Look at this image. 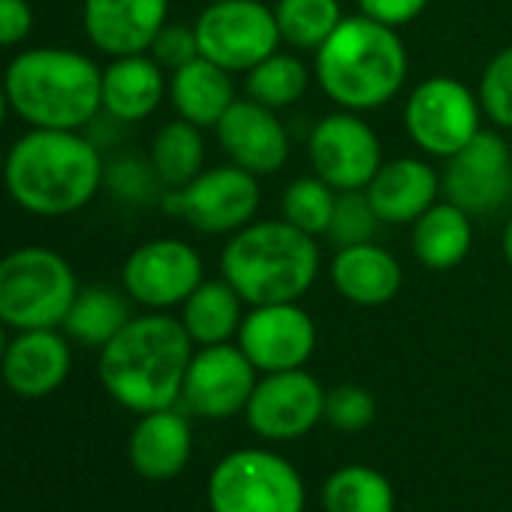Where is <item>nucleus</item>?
<instances>
[{
  "label": "nucleus",
  "instance_id": "37",
  "mask_svg": "<svg viewBox=\"0 0 512 512\" xmlns=\"http://www.w3.org/2000/svg\"><path fill=\"white\" fill-rule=\"evenodd\" d=\"M148 55H151L166 73L181 70L184 64H190V61L199 58L196 28H193V25H184V22H166L163 31L154 37Z\"/></svg>",
  "mask_w": 512,
  "mask_h": 512
},
{
  "label": "nucleus",
  "instance_id": "27",
  "mask_svg": "<svg viewBox=\"0 0 512 512\" xmlns=\"http://www.w3.org/2000/svg\"><path fill=\"white\" fill-rule=\"evenodd\" d=\"M130 302L133 299L124 290H115L109 284L79 287L61 329L70 341L103 350L133 320Z\"/></svg>",
  "mask_w": 512,
  "mask_h": 512
},
{
  "label": "nucleus",
  "instance_id": "26",
  "mask_svg": "<svg viewBox=\"0 0 512 512\" xmlns=\"http://www.w3.org/2000/svg\"><path fill=\"white\" fill-rule=\"evenodd\" d=\"M244 299L232 290L226 278L202 281L181 305V326L196 347L235 341L244 320Z\"/></svg>",
  "mask_w": 512,
  "mask_h": 512
},
{
  "label": "nucleus",
  "instance_id": "7",
  "mask_svg": "<svg viewBox=\"0 0 512 512\" xmlns=\"http://www.w3.org/2000/svg\"><path fill=\"white\" fill-rule=\"evenodd\" d=\"M211 512H305L308 491L293 461L272 449H235L208 476Z\"/></svg>",
  "mask_w": 512,
  "mask_h": 512
},
{
  "label": "nucleus",
  "instance_id": "30",
  "mask_svg": "<svg viewBox=\"0 0 512 512\" xmlns=\"http://www.w3.org/2000/svg\"><path fill=\"white\" fill-rule=\"evenodd\" d=\"M326 512H395L392 482L368 464L338 467L323 485Z\"/></svg>",
  "mask_w": 512,
  "mask_h": 512
},
{
  "label": "nucleus",
  "instance_id": "12",
  "mask_svg": "<svg viewBox=\"0 0 512 512\" xmlns=\"http://www.w3.org/2000/svg\"><path fill=\"white\" fill-rule=\"evenodd\" d=\"M308 160L314 175H320L338 193L365 190L383 166V145L359 112L335 109L311 127Z\"/></svg>",
  "mask_w": 512,
  "mask_h": 512
},
{
  "label": "nucleus",
  "instance_id": "29",
  "mask_svg": "<svg viewBox=\"0 0 512 512\" xmlns=\"http://www.w3.org/2000/svg\"><path fill=\"white\" fill-rule=\"evenodd\" d=\"M311 88V70L296 52H275L244 73V94L275 112L296 106Z\"/></svg>",
  "mask_w": 512,
  "mask_h": 512
},
{
  "label": "nucleus",
  "instance_id": "19",
  "mask_svg": "<svg viewBox=\"0 0 512 512\" xmlns=\"http://www.w3.org/2000/svg\"><path fill=\"white\" fill-rule=\"evenodd\" d=\"M73 368L70 338L58 329L19 332L0 359V377L22 398H46L58 392Z\"/></svg>",
  "mask_w": 512,
  "mask_h": 512
},
{
  "label": "nucleus",
  "instance_id": "38",
  "mask_svg": "<svg viewBox=\"0 0 512 512\" xmlns=\"http://www.w3.org/2000/svg\"><path fill=\"white\" fill-rule=\"evenodd\" d=\"M431 0H356V10L386 28H404L410 22H416Z\"/></svg>",
  "mask_w": 512,
  "mask_h": 512
},
{
  "label": "nucleus",
  "instance_id": "25",
  "mask_svg": "<svg viewBox=\"0 0 512 512\" xmlns=\"http://www.w3.org/2000/svg\"><path fill=\"white\" fill-rule=\"evenodd\" d=\"M410 229L413 256L428 272H452L473 250V217L449 199H437Z\"/></svg>",
  "mask_w": 512,
  "mask_h": 512
},
{
  "label": "nucleus",
  "instance_id": "43",
  "mask_svg": "<svg viewBox=\"0 0 512 512\" xmlns=\"http://www.w3.org/2000/svg\"><path fill=\"white\" fill-rule=\"evenodd\" d=\"M4 166H7V154L0 151V178H4Z\"/></svg>",
  "mask_w": 512,
  "mask_h": 512
},
{
  "label": "nucleus",
  "instance_id": "40",
  "mask_svg": "<svg viewBox=\"0 0 512 512\" xmlns=\"http://www.w3.org/2000/svg\"><path fill=\"white\" fill-rule=\"evenodd\" d=\"M500 247H503V260H506V263H509V269H512V214H509V220H506V226H503Z\"/></svg>",
  "mask_w": 512,
  "mask_h": 512
},
{
  "label": "nucleus",
  "instance_id": "11",
  "mask_svg": "<svg viewBox=\"0 0 512 512\" xmlns=\"http://www.w3.org/2000/svg\"><path fill=\"white\" fill-rule=\"evenodd\" d=\"M205 281L202 253L184 238H151L121 269V290L148 311H172Z\"/></svg>",
  "mask_w": 512,
  "mask_h": 512
},
{
  "label": "nucleus",
  "instance_id": "18",
  "mask_svg": "<svg viewBox=\"0 0 512 512\" xmlns=\"http://www.w3.org/2000/svg\"><path fill=\"white\" fill-rule=\"evenodd\" d=\"M169 22V0H85L82 28L88 43L109 55H145Z\"/></svg>",
  "mask_w": 512,
  "mask_h": 512
},
{
  "label": "nucleus",
  "instance_id": "5",
  "mask_svg": "<svg viewBox=\"0 0 512 512\" xmlns=\"http://www.w3.org/2000/svg\"><path fill=\"white\" fill-rule=\"evenodd\" d=\"M10 109L40 130H85L103 112V70L76 49L19 52L4 73Z\"/></svg>",
  "mask_w": 512,
  "mask_h": 512
},
{
  "label": "nucleus",
  "instance_id": "13",
  "mask_svg": "<svg viewBox=\"0 0 512 512\" xmlns=\"http://www.w3.org/2000/svg\"><path fill=\"white\" fill-rule=\"evenodd\" d=\"M326 389L305 368L263 374L244 407L247 425L269 443H290L323 422Z\"/></svg>",
  "mask_w": 512,
  "mask_h": 512
},
{
  "label": "nucleus",
  "instance_id": "32",
  "mask_svg": "<svg viewBox=\"0 0 512 512\" xmlns=\"http://www.w3.org/2000/svg\"><path fill=\"white\" fill-rule=\"evenodd\" d=\"M335 202H338V190L332 184H326L320 175H302L284 187L281 217L293 223L296 229L320 238L329 229Z\"/></svg>",
  "mask_w": 512,
  "mask_h": 512
},
{
  "label": "nucleus",
  "instance_id": "44",
  "mask_svg": "<svg viewBox=\"0 0 512 512\" xmlns=\"http://www.w3.org/2000/svg\"><path fill=\"white\" fill-rule=\"evenodd\" d=\"M208 4H220V0H208Z\"/></svg>",
  "mask_w": 512,
  "mask_h": 512
},
{
  "label": "nucleus",
  "instance_id": "14",
  "mask_svg": "<svg viewBox=\"0 0 512 512\" xmlns=\"http://www.w3.org/2000/svg\"><path fill=\"white\" fill-rule=\"evenodd\" d=\"M440 187L470 217L497 214L512 196V151L497 130H479L458 154L443 160Z\"/></svg>",
  "mask_w": 512,
  "mask_h": 512
},
{
  "label": "nucleus",
  "instance_id": "28",
  "mask_svg": "<svg viewBox=\"0 0 512 512\" xmlns=\"http://www.w3.org/2000/svg\"><path fill=\"white\" fill-rule=\"evenodd\" d=\"M148 163L163 190H178L205 169V136L196 124L175 118L163 124L148 151Z\"/></svg>",
  "mask_w": 512,
  "mask_h": 512
},
{
  "label": "nucleus",
  "instance_id": "1",
  "mask_svg": "<svg viewBox=\"0 0 512 512\" xmlns=\"http://www.w3.org/2000/svg\"><path fill=\"white\" fill-rule=\"evenodd\" d=\"M0 181L10 199L28 214L67 217L94 202L106 184V163L82 130L31 127L7 151Z\"/></svg>",
  "mask_w": 512,
  "mask_h": 512
},
{
  "label": "nucleus",
  "instance_id": "21",
  "mask_svg": "<svg viewBox=\"0 0 512 512\" xmlns=\"http://www.w3.org/2000/svg\"><path fill=\"white\" fill-rule=\"evenodd\" d=\"M329 281L341 299L359 308L389 305L404 284L398 256L377 241L338 247L329 263Z\"/></svg>",
  "mask_w": 512,
  "mask_h": 512
},
{
  "label": "nucleus",
  "instance_id": "17",
  "mask_svg": "<svg viewBox=\"0 0 512 512\" xmlns=\"http://www.w3.org/2000/svg\"><path fill=\"white\" fill-rule=\"evenodd\" d=\"M214 133L229 163L247 169L256 178L281 172L293 151L290 130L278 118V112L253 103L250 97L235 100L214 127Z\"/></svg>",
  "mask_w": 512,
  "mask_h": 512
},
{
  "label": "nucleus",
  "instance_id": "33",
  "mask_svg": "<svg viewBox=\"0 0 512 512\" xmlns=\"http://www.w3.org/2000/svg\"><path fill=\"white\" fill-rule=\"evenodd\" d=\"M377 229H380V217H377L368 193L365 190H341L323 238H329L338 250V247L374 241Z\"/></svg>",
  "mask_w": 512,
  "mask_h": 512
},
{
  "label": "nucleus",
  "instance_id": "3",
  "mask_svg": "<svg viewBox=\"0 0 512 512\" xmlns=\"http://www.w3.org/2000/svg\"><path fill=\"white\" fill-rule=\"evenodd\" d=\"M410 58L401 34L362 13L344 16L338 31L314 52V76L326 100L347 112H374L407 85Z\"/></svg>",
  "mask_w": 512,
  "mask_h": 512
},
{
  "label": "nucleus",
  "instance_id": "42",
  "mask_svg": "<svg viewBox=\"0 0 512 512\" xmlns=\"http://www.w3.org/2000/svg\"><path fill=\"white\" fill-rule=\"evenodd\" d=\"M7 344H10V338H7V326L0 323V359H4V353H7Z\"/></svg>",
  "mask_w": 512,
  "mask_h": 512
},
{
  "label": "nucleus",
  "instance_id": "8",
  "mask_svg": "<svg viewBox=\"0 0 512 512\" xmlns=\"http://www.w3.org/2000/svg\"><path fill=\"white\" fill-rule=\"evenodd\" d=\"M263 190L260 178L235 163L202 169L178 190H166L160 205L202 235H232L256 220Z\"/></svg>",
  "mask_w": 512,
  "mask_h": 512
},
{
  "label": "nucleus",
  "instance_id": "4",
  "mask_svg": "<svg viewBox=\"0 0 512 512\" xmlns=\"http://www.w3.org/2000/svg\"><path fill=\"white\" fill-rule=\"evenodd\" d=\"M320 275V244L284 217L253 220L220 250V278L253 305L302 302Z\"/></svg>",
  "mask_w": 512,
  "mask_h": 512
},
{
  "label": "nucleus",
  "instance_id": "10",
  "mask_svg": "<svg viewBox=\"0 0 512 512\" xmlns=\"http://www.w3.org/2000/svg\"><path fill=\"white\" fill-rule=\"evenodd\" d=\"M199 55L211 64L244 76L250 67L281 49L275 10L263 0H220L208 4L193 22Z\"/></svg>",
  "mask_w": 512,
  "mask_h": 512
},
{
  "label": "nucleus",
  "instance_id": "9",
  "mask_svg": "<svg viewBox=\"0 0 512 512\" xmlns=\"http://www.w3.org/2000/svg\"><path fill=\"white\" fill-rule=\"evenodd\" d=\"M479 94L455 76L419 82L404 103V130L431 160H449L482 130Z\"/></svg>",
  "mask_w": 512,
  "mask_h": 512
},
{
  "label": "nucleus",
  "instance_id": "15",
  "mask_svg": "<svg viewBox=\"0 0 512 512\" xmlns=\"http://www.w3.org/2000/svg\"><path fill=\"white\" fill-rule=\"evenodd\" d=\"M235 344L260 374L305 368L317 350V323L299 302L247 308Z\"/></svg>",
  "mask_w": 512,
  "mask_h": 512
},
{
  "label": "nucleus",
  "instance_id": "22",
  "mask_svg": "<svg viewBox=\"0 0 512 512\" xmlns=\"http://www.w3.org/2000/svg\"><path fill=\"white\" fill-rule=\"evenodd\" d=\"M130 467L151 482L175 479L193 455V428L175 407L142 413L127 443Z\"/></svg>",
  "mask_w": 512,
  "mask_h": 512
},
{
  "label": "nucleus",
  "instance_id": "2",
  "mask_svg": "<svg viewBox=\"0 0 512 512\" xmlns=\"http://www.w3.org/2000/svg\"><path fill=\"white\" fill-rule=\"evenodd\" d=\"M196 344L178 317L148 311L133 317L103 350L97 374L112 401L130 413L175 407Z\"/></svg>",
  "mask_w": 512,
  "mask_h": 512
},
{
  "label": "nucleus",
  "instance_id": "20",
  "mask_svg": "<svg viewBox=\"0 0 512 512\" xmlns=\"http://www.w3.org/2000/svg\"><path fill=\"white\" fill-rule=\"evenodd\" d=\"M380 223L413 226L443 193L440 172L425 157L383 160L371 184L365 187Z\"/></svg>",
  "mask_w": 512,
  "mask_h": 512
},
{
  "label": "nucleus",
  "instance_id": "16",
  "mask_svg": "<svg viewBox=\"0 0 512 512\" xmlns=\"http://www.w3.org/2000/svg\"><path fill=\"white\" fill-rule=\"evenodd\" d=\"M256 380H260V371L250 365L238 344L226 341L196 347L178 404L199 419H232L244 413Z\"/></svg>",
  "mask_w": 512,
  "mask_h": 512
},
{
  "label": "nucleus",
  "instance_id": "24",
  "mask_svg": "<svg viewBox=\"0 0 512 512\" xmlns=\"http://www.w3.org/2000/svg\"><path fill=\"white\" fill-rule=\"evenodd\" d=\"M235 100L232 73L202 55L169 73V103L175 115L196 124L199 130H214Z\"/></svg>",
  "mask_w": 512,
  "mask_h": 512
},
{
  "label": "nucleus",
  "instance_id": "35",
  "mask_svg": "<svg viewBox=\"0 0 512 512\" xmlns=\"http://www.w3.org/2000/svg\"><path fill=\"white\" fill-rule=\"evenodd\" d=\"M374 416H377V401L365 386L341 383L326 392L323 422H329L335 431H344V434L365 431L374 422Z\"/></svg>",
  "mask_w": 512,
  "mask_h": 512
},
{
  "label": "nucleus",
  "instance_id": "34",
  "mask_svg": "<svg viewBox=\"0 0 512 512\" xmlns=\"http://www.w3.org/2000/svg\"><path fill=\"white\" fill-rule=\"evenodd\" d=\"M485 118L497 130H512V46L500 49L482 70L476 85Z\"/></svg>",
  "mask_w": 512,
  "mask_h": 512
},
{
  "label": "nucleus",
  "instance_id": "23",
  "mask_svg": "<svg viewBox=\"0 0 512 512\" xmlns=\"http://www.w3.org/2000/svg\"><path fill=\"white\" fill-rule=\"evenodd\" d=\"M169 97V73L145 52L112 58L103 67V112L115 124L148 121Z\"/></svg>",
  "mask_w": 512,
  "mask_h": 512
},
{
  "label": "nucleus",
  "instance_id": "6",
  "mask_svg": "<svg viewBox=\"0 0 512 512\" xmlns=\"http://www.w3.org/2000/svg\"><path fill=\"white\" fill-rule=\"evenodd\" d=\"M76 293L73 266L52 247L25 244L0 256V323L7 329H61Z\"/></svg>",
  "mask_w": 512,
  "mask_h": 512
},
{
  "label": "nucleus",
  "instance_id": "39",
  "mask_svg": "<svg viewBox=\"0 0 512 512\" xmlns=\"http://www.w3.org/2000/svg\"><path fill=\"white\" fill-rule=\"evenodd\" d=\"M34 10L28 0H0V49H13L31 37Z\"/></svg>",
  "mask_w": 512,
  "mask_h": 512
},
{
  "label": "nucleus",
  "instance_id": "31",
  "mask_svg": "<svg viewBox=\"0 0 512 512\" xmlns=\"http://www.w3.org/2000/svg\"><path fill=\"white\" fill-rule=\"evenodd\" d=\"M281 43L293 52H320L344 22L341 0H278L272 7Z\"/></svg>",
  "mask_w": 512,
  "mask_h": 512
},
{
  "label": "nucleus",
  "instance_id": "36",
  "mask_svg": "<svg viewBox=\"0 0 512 512\" xmlns=\"http://www.w3.org/2000/svg\"><path fill=\"white\" fill-rule=\"evenodd\" d=\"M106 184L127 202H148L154 196H163V184L157 181L148 160L121 157L112 166H106Z\"/></svg>",
  "mask_w": 512,
  "mask_h": 512
},
{
  "label": "nucleus",
  "instance_id": "41",
  "mask_svg": "<svg viewBox=\"0 0 512 512\" xmlns=\"http://www.w3.org/2000/svg\"><path fill=\"white\" fill-rule=\"evenodd\" d=\"M7 115H10V97H7V85L0 79V130L7 124Z\"/></svg>",
  "mask_w": 512,
  "mask_h": 512
}]
</instances>
